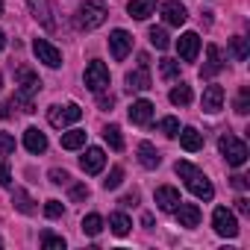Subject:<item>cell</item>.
I'll return each mask as SVG.
<instances>
[{
  "instance_id": "cell-1",
  "label": "cell",
  "mask_w": 250,
  "mask_h": 250,
  "mask_svg": "<svg viewBox=\"0 0 250 250\" xmlns=\"http://www.w3.org/2000/svg\"><path fill=\"white\" fill-rule=\"evenodd\" d=\"M177 174L186 180V188H188L197 200H212V197H215V188H212L209 177H206L200 168H194L191 162H177Z\"/></svg>"
},
{
  "instance_id": "cell-2",
  "label": "cell",
  "mask_w": 250,
  "mask_h": 250,
  "mask_svg": "<svg viewBox=\"0 0 250 250\" xmlns=\"http://www.w3.org/2000/svg\"><path fill=\"white\" fill-rule=\"evenodd\" d=\"M106 15H109V9L103 0H85L77 9V24H80V30H97L106 24Z\"/></svg>"
},
{
  "instance_id": "cell-3",
  "label": "cell",
  "mask_w": 250,
  "mask_h": 250,
  "mask_svg": "<svg viewBox=\"0 0 250 250\" xmlns=\"http://www.w3.org/2000/svg\"><path fill=\"white\" fill-rule=\"evenodd\" d=\"M218 150H221V156L227 159V165H232V168H241V165L247 162V145H244L241 139H235V136H221Z\"/></svg>"
},
{
  "instance_id": "cell-4",
  "label": "cell",
  "mask_w": 250,
  "mask_h": 250,
  "mask_svg": "<svg viewBox=\"0 0 250 250\" xmlns=\"http://www.w3.org/2000/svg\"><path fill=\"white\" fill-rule=\"evenodd\" d=\"M83 118V109L77 103H68V106H50L47 109V121H50V127L62 130V127H71V124H77Z\"/></svg>"
},
{
  "instance_id": "cell-5",
  "label": "cell",
  "mask_w": 250,
  "mask_h": 250,
  "mask_svg": "<svg viewBox=\"0 0 250 250\" xmlns=\"http://www.w3.org/2000/svg\"><path fill=\"white\" fill-rule=\"evenodd\" d=\"M85 88L94 91V94H100V91L109 88V68L100 59H91L85 65Z\"/></svg>"
},
{
  "instance_id": "cell-6",
  "label": "cell",
  "mask_w": 250,
  "mask_h": 250,
  "mask_svg": "<svg viewBox=\"0 0 250 250\" xmlns=\"http://www.w3.org/2000/svg\"><path fill=\"white\" fill-rule=\"evenodd\" d=\"M212 227H215V232L221 238H235L238 235V221H235V215L227 206H218L212 212Z\"/></svg>"
},
{
  "instance_id": "cell-7",
  "label": "cell",
  "mask_w": 250,
  "mask_h": 250,
  "mask_svg": "<svg viewBox=\"0 0 250 250\" xmlns=\"http://www.w3.org/2000/svg\"><path fill=\"white\" fill-rule=\"evenodd\" d=\"M109 50H112V59L121 62V59H127V53L133 50V36L127 30H112L109 36Z\"/></svg>"
},
{
  "instance_id": "cell-8",
  "label": "cell",
  "mask_w": 250,
  "mask_h": 250,
  "mask_svg": "<svg viewBox=\"0 0 250 250\" xmlns=\"http://www.w3.org/2000/svg\"><path fill=\"white\" fill-rule=\"evenodd\" d=\"M33 50H36L39 62H44L47 68H59V65H62V53H59V47H53L47 39H36V42H33Z\"/></svg>"
},
{
  "instance_id": "cell-9",
  "label": "cell",
  "mask_w": 250,
  "mask_h": 250,
  "mask_svg": "<svg viewBox=\"0 0 250 250\" xmlns=\"http://www.w3.org/2000/svg\"><path fill=\"white\" fill-rule=\"evenodd\" d=\"M221 71H224V53H221L218 44H209L206 47V65L200 68V80H212Z\"/></svg>"
},
{
  "instance_id": "cell-10",
  "label": "cell",
  "mask_w": 250,
  "mask_h": 250,
  "mask_svg": "<svg viewBox=\"0 0 250 250\" xmlns=\"http://www.w3.org/2000/svg\"><path fill=\"white\" fill-rule=\"evenodd\" d=\"M27 3H30V12H33V18H36V21H39L44 30H56L50 0H27Z\"/></svg>"
},
{
  "instance_id": "cell-11",
  "label": "cell",
  "mask_w": 250,
  "mask_h": 250,
  "mask_svg": "<svg viewBox=\"0 0 250 250\" xmlns=\"http://www.w3.org/2000/svg\"><path fill=\"white\" fill-rule=\"evenodd\" d=\"M177 50H180L183 62H194L197 53H200V36L197 33H183L180 42H177Z\"/></svg>"
},
{
  "instance_id": "cell-12",
  "label": "cell",
  "mask_w": 250,
  "mask_h": 250,
  "mask_svg": "<svg viewBox=\"0 0 250 250\" xmlns=\"http://www.w3.org/2000/svg\"><path fill=\"white\" fill-rule=\"evenodd\" d=\"M15 83H18V88L27 91V94H39V91H42V80H39V74H36L33 68H27V65H21V68L15 71Z\"/></svg>"
},
{
  "instance_id": "cell-13",
  "label": "cell",
  "mask_w": 250,
  "mask_h": 250,
  "mask_svg": "<svg viewBox=\"0 0 250 250\" xmlns=\"http://www.w3.org/2000/svg\"><path fill=\"white\" fill-rule=\"evenodd\" d=\"M103 165H106V153H103L100 147H88V150L80 156V168H83L85 174H100Z\"/></svg>"
},
{
  "instance_id": "cell-14",
  "label": "cell",
  "mask_w": 250,
  "mask_h": 250,
  "mask_svg": "<svg viewBox=\"0 0 250 250\" xmlns=\"http://www.w3.org/2000/svg\"><path fill=\"white\" fill-rule=\"evenodd\" d=\"M153 197H156V206H159L162 212H174V209L183 203V197H180V191H177L174 186H159Z\"/></svg>"
},
{
  "instance_id": "cell-15",
  "label": "cell",
  "mask_w": 250,
  "mask_h": 250,
  "mask_svg": "<svg viewBox=\"0 0 250 250\" xmlns=\"http://www.w3.org/2000/svg\"><path fill=\"white\" fill-rule=\"evenodd\" d=\"M162 18L168 27H183L188 21V12L183 3H177V0H168V3H162Z\"/></svg>"
},
{
  "instance_id": "cell-16",
  "label": "cell",
  "mask_w": 250,
  "mask_h": 250,
  "mask_svg": "<svg viewBox=\"0 0 250 250\" xmlns=\"http://www.w3.org/2000/svg\"><path fill=\"white\" fill-rule=\"evenodd\" d=\"M200 103H203V112H209V115L221 112V109H224V88H221V85H206Z\"/></svg>"
},
{
  "instance_id": "cell-17",
  "label": "cell",
  "mask_w": 250,
  "mask_h": 250,
  "mask_svg": "<svg viewBox=\"0 0 250 250\" xmlns=\"http://www.w3.org/2000/svg\"><path fill=\"white\" fill-rule=\"evenodd\" d=\"M174 215H177L180 227H186V229H191V227L200 224V209H197V203H180V206L174 209Z\"/></svg>"
},
{
  "instance_id": "cell-18",
  "label": "cell",
  "mask_w": 250,
  "mask_h": 250,
  "mask_svg": "<svg viewBox=\"0 0 250 250\" xmlns=\"http://www.w3.org/2000/svg\"><path fill=\"white\" fill-rule=\"evenodd\" d=\"M24 147L30 153H44L47 150V136L39 130V127H27L24 130Z\"/></svg>"
},
{
  "instance_id": "cell-19",
  "label": "cell",
  "mask_w": 250,
  "mask_h": 250,
  "mask_svg": "<svg viewBox=\"0 0 250 250\" xmlns=\"http://www.w3.org/2000/svg\"><path fill=\"white\" fill-rule=\"evenodd\" d=\"M150 85H153V83H150V71H147L145 65L127 74V91H147Z\"/></svg>"
},
{
  "instance_id": "cell-20",
  "label": "cell",
  "mask_w": 250,
  "mask_h": 250,
  "mask_svg": "<svg viewBox=\"0 0 250 250\" xmlns=\"http://www.w3.org/2000/svg\"><path fill=\"white\" fill-rule=\"evenodd\" d=\"M150 118H153V103H150V100H136V103L130 106V121L139 124V127L150 124Z\"/></svg>"
},
{
  "instance_id": "cell-21",
  "label": "cell",
  "mask_w": 250,
  "mask_h": 250,
  "mask_svg": "<svg viewBox=\"0 0 250 250\" xmlns=\"http://www.w3.org/2000/svg\"><path fill=\"white\" fill-rule=\"evenodd\" d=\"M127 12H130V18H136V21H147V18L156 12V0H130Z\"/></svg>"
},
{
  "instance_id": "cell-22",
  "label": "cell",
  "mask_w": 250,
  "mask_h": 250,
  "mask_svg": "<svg viewBox=\"0 0 250 250\" xmlns=\"http://www.w3.org/2000/svg\"><path fill=\"white\" fill-rule=\"evenodd\" d=\"M180 145H183V150L197 153L203 147V133H197L194 127H186V130H180Z\"/></svg>"
},
{
  "instance_id": "cell-23",
  "label": "cell",
  "mask_w": 250,
  "mask_h": 250,
  "mask_svg": "<svg viewBox=\"0 0 250 250\" xmlns=\"http://www.w3.org/2000/svg\"><path fill=\"white\" fill-rule=\"evenodd\" d=\"M109 229L118 235V238H124V235H130V229H133V221L124 215V212H112L109 215Z\"/></svg>"
},
{
  "instance_id": "cell-24",
  "label": "cell",
  "mask_w": 250,
  "mask_h": 250,
  "mask_svg": "<svg viewBox=\"0 0 250 250\" xmlns=\"http://www.w3.org/2000/svg\"><path fill=\"white\" fill-rule=\"evenodd\" d=\"M139 162H142L145 168H159L162 156H159V150H156L150 142H142V145H139Z\"/></svg>"
},
{
  "instance_id": "cell-25",
  "label": "cell",
  "mask_w": 250,
  "mask_h": 250,
  "mask_svg": "<svg viewBox=\"0 0 250 250\" xmlns=\"http://www.w3.org/2000/svg\"><path fill=\"white\" fill-rule=\"evenodd\" d=\"M12 203H15L18 212H24V215H36V203H33V197H30L24 188H15V191H12Z\"/></svg>"
},
{
  "instance_id": "cell-26",
  "label": "cell",
  "mask_w": 250,
  "mask_h": 250,
  "mask_svg": "<svg viewBox=\"0 0 250 250\" xmlns=\"http://www.w3.org/2000/svg\"><path fill=\"white\" fill-rule=\"evenodd\" d=\"M171 103L174 106H188L191 100H194V91H191V85H186V83H180L177 88H171Z\"/></svg>"
},
{
  "instance_id": "cell-27",
  "label": "cell",
  "mask_w": 250,
  "mask_h": 250,
  "mask_svg": "<svg viewBox=\"0 0 250 250\" xmlns=\"http://www.w3.org/2000/svg\"><path fill=\"white\" fill-rule=\"evenodd\" d=\"M103 139L112 150H124V136H121V127H115V124H106L103 127Z\"/></svg>"
},
{
  "instance_id": "cell-28",
  "label": "cell",
  "mask_w": 250,
  "mask_h": 250,
  "mask_svg": "<svg viewBox=\"0 0 250 250\" xmlns=\"http://www.w3.org/2000/svg\"><path fill=\"white\" fill-rule=\"evenodd\" d=\"M12 106H15V109H21V112H27V115H33V112H36L33 94H27V91H21V88L12 94Z\"/></svg>"
},
{
  "instance_id": "cell-29",
  "label": "cell",
  "mask_w": 250,
  "mask_h": 250,
  "mask_svg": "<svg viewBox=\"0 0 250 250\" xmlns=\"http://www.w3.org/2000/svg\"><path fill=\"white\" fill-rule=\"evenodd\" d=\"M83 145H85V130H71V133L62 136V147L65 150H77Z\"/></svg>"
},
{
  "instance_id": "cell-30",
  "label": "cell",
  "mask_w": 250,
  "mask_h": 250,
  "mask_svg": "<svg viewBox=\"0 0 250 250\" xmlns=\"http://www.w3.org/2000/svg\"><path fill=\"white\" fill-rule=\"evenodd\" d=\"M147 36H150V44H153L156 50H168V47H171V39H168V33H165L162 27H150Z\"/></svg>"
},
{
  "instance_id": "cell-31",
  "label": "cell",
  "mask_w": 250,
  "mask_h": 250,
  "mask_svg": "<svg viewBox=\"0 0 250 250\" xmlns=\"http://www.w3.org/2000/svg\"><path fill=\"white\" fill-rule=\"evenodd\" d=\"M229 53H232L235 62H244L247 53H250V50H247V39H244V36H235V39L229 42Z\"/></svg>"
},
{
  "instance_id": "cell-32",
  "label": "cell",
  "mask_w": 250,
  "mask_h": 250,
  "mask_svg": "<svg viewBox=\"0 0 250 250\" xmlns=\"http://www.w3.org/2000/svg\"><path fill=\"white\" fill-rule=\"evenodd\" d=\"M159 133H165L168 139H177V136H180V121H177V118H171V115H168V118H162V121H159Z\"/></svg>"
},
{
  "instance_id": "cell-33",
  "label": "cell",
  "mask_w": 250,
  "mask_h": 250,
  "mask_svg": "<svg viewBox=\"0 0 250 250\" xmlns=\"http://www.w3.org/2000/svg\"><path fill=\"white\" fill-rule=\"evenodd\" d=\"M121 183H124V168H121V165H115V168L109 171V177L103 180V188H106V191H115Z\"/></svg>"
},
{
  "instance_id": "cell-34",
  "label": "cell",
  "mask_w": 250,
  "mask_h": 250,
  "mask_svg": "<svg viewBox=\"0 0 250 250\" xmlns=\"http://www.w3.org/2000/svg\"><path fill=\"white\" fill-rule=\"evenodd\" d=\"M100 229H103V218L100 215H85L83 218V232L85 235H97Z\"/></svg>"
},
{
  "instance_id": "cell-35",
  "label": "cell",
  "mask_w": 250,
  "mask_h": 250,
  "mask_svg": "<svg viewBox=\"0 0 250 250\" xmlns=\"http://www.w3.org/2000/svg\"><path fill=\"white\" fill-rule=\"evenodd\" d=\"M42 247L44 250H65V238L53 232H42Z\"/></svg>"
},
{
  "instance_id": "cell-36",
  "label": "cell",
  "mask_w": 250,
  "mask_h": 250,
  "mask_svg": "<svg viewBox=\"0 0 250 250\" xmlns=\"http://www.w3.org/2000/svg\"><path fill=\"white\" fill-rule=\"evenodd\" d=\"M235 112L238 115H247L250 112V88L244 85L241 91H238V97H235Z\"/></svg>"
},
{
  "instance_id": "cell-37",
  "label": "cell",
  "mask_w": 250,
  "mask_h": 250,
  "mask_svg": "<svg viewBox=\"0 0 250 250\" xmlns=\"http://www.w3.org/2000/svg\"><path fill=\"white\" fill-rule=\"evenodd\" d=\"M159 65H162V77H165V80H177V77H180V62H174V59H162Z\"/></svg>"
},
{
  "instance_id": "cell-38",
  "label": "cell",
  "mask_w": 250,
  "mask_h": 250,
  "mask_svg": "<svg viewBox=\"0 0 250 250\" xmlns=\"http://www.w3.org/2000/svg\"><path fill=\"white\" fill-rule=\"evenodd\" d=\"M15 153V139L9 133H0V156H9Z\"/></svg>"
},
{
  "instance_id": "cell-39",
  "label": "cell",
  "mask_w": 250,
  "mask_h": 250,
  "mask_svg": "<svg viewBox=\"0 0 250 250\" xmlns=\"http://www.w3.org/2000/svg\"><path fill=\"white\" fill-rule=\"evenodd\" d=\"M44 215H47V218H62V215H65V206H62L59 200H47Z\"/></svg>"
},
{
  "instance_id": "cell-40",
  "label": "cell",
  "mask_w": 250,
  "mask_h": 250,
  "mask_svg": "<svg viewBox=\"0 0 250 250\" xmlns=\"http://www.w3.org/2000/svg\"><path fill=\"white\" fill-rule=\"evenodd\" d=\"M97 106H100L103 112H109V109L115 106V94H106V91H100V94H97Z\"/></svg>"
},
{
  "instance_id": "cell-41",
  "label": "cell",
  "mask_w": 250,
  "mask_h": 250,
  "mask_svg": "<svg viewBox=\"0 0 250 250\" xmlns=\"http://www.w3.org/2000/svg\"><path fill=\"white\" fill-rule=\"evenodd\" d=\"M0 186H3V188H9V186H12V171H9V165H6V162H0Z\"/></svg>"
},
{
  "instance_id": "cell-42",
  "label": "cell",
  "mask_w": 250,
  "mask_h": 250,
  "mask_svg": "<svg viewBox=\"0 0 250 250\" xmlns=\"http://www.w3.org/2000/svg\"><path fill=\"white\" fill-rule=\"evenodd\" d=\"M88 197V186H71V200H85Z\"/></svg>"
},
{
  "instance_id": "cell-43",
  "label": "cell",
  "mask_w": 250,
  "mask_h": 250,
  "mask_svg": "<svg viewBox=\"0 0 250 250\" xmlns=\"http://www.w3.org/2000/svg\"><path fill=\"white\" fill-rule=\"evenodd\" d=\"M71 177H68V171H59V168H53L50 171V183H56V186H62V183H68Z\"/></svg>"
},
{
  "instance_id": "cell-44",
  "label": "cell",
  "mask_w": 250,
  "mask_h": 250,
  "mask_svg": "<svg viewBox=\"0 0 250 250\" xmlns=\"http://www.w3.org/2000/svg\"><path fill=\"white\" fill-rule=\"evenodd\" d=\"M118 203H121V206H136V203H139V194H136V191H133V194H124Z\"/></svg>"
},
{
  "instance_id": "cell-45",
  "label": "cell",
  "mask_w": 250,
  "mask_h": 250,
  "mask_svg": "<svg viewBox=\"0 0 250 250\" xmlns=\"http://www.w3.org/2000/svg\"><path fill=\"white\" fill-rule=\"evenodd\" d=\"M232 186L244 191V188H247V177H241V174H235V177H232Z\"/></svg>"
},
{
  "instance_id": "cell-46",
  "label": "cell",
  "mask_w": 250,
  "mask_h": 250,
  "mask_svg": "<svg viewBox=\"0 0 250 250\" xmlns=\"http://www.w3.org/2000/svg\"><path fill=\"white\" fill-rule=\"evenodd\" d=\"M235 209H238L241 215H247V212H250V203H247L244 197H238V200H235Z\"/></svg>"
},
{
  "instance_id": "cell-47",
  "label": "cell",
  "mask_w": 250,
  "mask_h": 250,
  "mask_svg": "<svg viewBox=\"0 0 250 250\" xmlns=\"http://www.w3.org/2000/svg\"><path fill=\"white\" fill-rule=\"evenodd\" d=\"M0 118H9V103H0Z\"/></svg>"
},
{
  "instance_id": "cell-48",
  "label": "cell",
  "mask_w": 250,
  "mask_h": 250,
  "mask_svg": "<svg viewBox=\"0 0 250 250\" xmlns=\"http://www.w3.org/2000/svg\"><path fill=\"white\" fill-rule=\"evenodd\" d=\"M3 47H6V33L0 30V50H3Z\"/></svg>"
},
{
  "instance_id": "cell-49",
  "label": "cell",
  "mask_w": 250,
  "mask_h": 250,
  "mask_svg": "<svg viewBox=\"0 0 250 250\" xmlns=\"http://www.w3.org/2000/svg\"><path fill=\"white\" fill-rule=\"evenodd\" d=\"M0 15H3V0H0Z\"/></svg>"
},
{
  "instance_id": "cell-50",
  "label": "cell",
  "mask_w": 250,
  "mask_h": 250,
  "mask_svg": "<svg viewBox=\"0 0 250 250\" xmlns=\"http://www.w3.org/2000/svg\"><path fill=\"white\" fill-rule=\"evenodd\" d=\"M0 88H3V77H0Z\"/></svg>"
},
{
  "instance_id": "cell-51",
  "label": "cell",
  "mask_w": 250,
  "mask_h": 250,
  "mask_svg": "<svg viewBox=\"0 0 250 250\" xmlns=\"http://www.w3.org/2000/svg\"><path fill=\"white\" fill-rule=\"evenodd\" d=\"M0 247H3V238H0Z\"/></svg>"
}]
</instances>
